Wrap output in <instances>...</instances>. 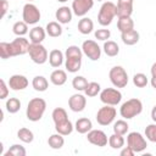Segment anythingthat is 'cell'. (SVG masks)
Masks as SVG:
<instances>
[{
  "instance_id": "21",
  "label": "cell",
  "mask_w": 156,
  "mask_h": 156,
  "mask_svg": "<svg viewBox=\"0 0 156 156\" xmlns=\"http://www.w3.org/2000/svg\"><path fill=\"white\" fill-rule=\"evenodd\" d=\"M49 63H50L51 67H55V68L60 67L63 63V54H62V51L58 50V49L51 50L50 54H49Z\"/></svg>"
},
{
  "instance_id": "27",
  "label": "cell",
  "mask_w": 156,
  "mask_h": 156,
  "mask_svg": "<svg viewBox=\"0 0 156 156\" xmlns=\"http://www.w3.org/2000/svg\"><path fill=\"white\" fill-rule=\"evenodd\" d=\"M48 144L51 149H55V150H58L63 146L65 144V139H63V135L60 134V133H56V134H52L49 136L48 139Z\"/></svg>"
},
{
  "instance_id": "30",
  "label": "cell",
  "mask_w": 156,
  "mask_h": 156,
  "mask_svg": "<svg viewBox=\"0 0 156 156\" xmlns=\"http://www.w3.org/2000/svg\"><path fill=\"white\" fill-rule=\"evenodd\" d=\"M104 51L107 56L110 57H113V56H117L118 52H119V48L117 45V43L112 41V40H107L104 43Z\"/></svg>"
},
{
  "instance_id": "34",
  "label": "cell",
  "mask_w": 156,
  "mask_h": 156,
  "mask_svg": "<svg viewBox=\"0 0 156 156\" xmlns=\"http://www.w3.org/2000/svg\"><path fill=\"white\" fill-rule=\"evenodd\" d=\"M26 154H27V151L22 145L13 144L12 146H10V149L4 155L5 156H26Z\"/></svg>"
},
{
  "instance_id": "46",
  "label": "cell",
  "mask_w": 156,
  "mask_h": 156,
  "mask_svg": "<svg viewBox=\"0 0 156 156\" xmlns=\"http://www.w3.org/2000/svg\"><path fill=\"white\" fill-rule=\"evenodd\" d=\"M0 4H1V17H4L9 9V2L7 0H0Z\"/></svg>"
},
{
  "instance_id": "28",
  "label": "cell",
  "mask_w": 156,
  "mask_h": 156,
  "mask_svg": "<svg viewBox=\"0 0 156 156\" xmlns=\"http://www.w3.org/2000/svg\"><path fill=\"white\" fill-rule=\"evenodd\" d=\"M32 85H33L34 90H37V91H45L49 87V82L43 76H35L32 80Z\"/></svg>"
},
{
  "instance_id": "38",
  "label": "cell",
  "mask_w": 156,
  "mask_h": 156,
  "mask_svg": "<svg viewBox=\"0 0 156 156\" xmlns=\"http://www.w3.org/2000/svg\"><path fill=\"white\" fill-rule=\"evenodd\" d=\"M100 90H101V87H100L99 83L90 82V83H88V85H87V88L84 90V94L87 96H89V98H93V96H96L100 93Z\"/></svg>"
},
{
  "instance_id": "17",
  "label": "cell",
  "mask_w": 156,
  "mask_h": 156,
  "mask_svg": "<svg viewBox=\"0 0 156 156\" xmlns=\"http://www.w3.org/2000/svg\"><path fill=\"white\" fill-rule=\"evenodd\" d=\"M117 16H130L133 12V0H118L117 1Z\"/></svg>"
},
{
  "instance_id": "39",
  "label": "cell",
  "mask_w": 156,
  "mask_h": 156,
  "mask_svg": "<svg viewBox=\"0 0 156 156\" xmlns=\"http://www.w3.org/2000/svg\"><path fill=\"white\" fill-rule=\"evenodd\" d=\"M128 128H129V126L124 119H118L113 124V133L119 134V135H124L128 132Z\"/></svg>"
},
{
  "instance_id": "31",
  "label": "cell",
  "mask_w": 156,
  "mask_h": 156,
  "mask_svg": "<svg viewBox=\"0 0 156 156\" xmlns=\"http://www.w3.org/2000/svg\"><path fill=\"white\" fill-rule=\"evenodd\" d=\"M51 117H52V121H54L55 124H56V123H61V122L68 119L67 112H66V110L62 108V107H56V108H54V111H52V113H51Z\"/></svg>"
},
{
  "instance_id": "24",
  "label": "cell",
  "mask_w": 156,
  "mask_h": 156,
  "mask_svg": "<svg viewBox=\"0 0 156 156\" xmlns=\"http://www.w3.org/2000/svg\"><path fill=\"white\" fill-rule=\"evenodd\" d=\"M67 80V74L63 69H55L51 74H50V82L54 84V85H63Z\"/></svg>"
},
{
  "instance_id": "1",
  "label": "cell",
  "mask_w": 156,
  "mask_h": 156,
  "mask_svg": "<svg viewBox=\"0 0 156 156\" xmlns=\"http://www.w3.org/2000/svg\"><path fill=\"white\" fill-rule=\"evenodd\" d=\"M66 69L71 73H76L80 69L82 66V56H83V51L82 49H79L77 45H71L66 49Z\"/></svg>"
},
{
  "instance_id": "29",
  "label": "cell",
  "mask_w": 156,
  "mask_h": 156,
  "mask_svg": "<svg viewBox=\"0 0 156 156\" xmlns=\"http://www.w3.org/2000/svg\"><path fill=\"white\" fill-rule=\"evenodd\" d=\"M46 34L49 37H52V38H56V37H60L62 34V27L60 24V22H49L46 24Z\"/></svg>"
},
{
  "instance_id": "15",
  "label": "cell",
  "mask_w": 156,
  "mask_h": 156,
  "mask_svg": "<svg viewBox=\"0 0 156 156\" xmlns=\"http://www.w3.org/2000/svg\"><path fill=\"white\" fill-rule=\"evenodd\" d=\"M68 106L73 112H82L87 106V98L83 94H73L68 99Z\"/></svg>"
},
{
  "instance_id": "8",
  "label": "cell",
  "mask_w": 156,
  "mask_h": 156,
  "mask_svg": "<svg viewBox=\"0 0 156 156\" xmlns=\"http://www.w3.org/2000/svg\"><path fill=\"white\" fill-rule=\"evenodd\" d=\"M100 100L105 105L116 106L122 100V93L115 88H106L100 91Z\"/></svg>"
},
{
  "instance_id": "5",
  "label": "cell",
  "mask_w": 156,
  "mask_h": 156,
  "mask_svg": "<svg viewBox=\"0 0 156 156\" xmlns=\"http://www.w3.org/2000/svg\"><path fill=\"white\" fill-rule=\"evenodd\" d=\"M108 78L116 88H124L128 84V74L122 66H115L108 72Z\"/></svg>"
},
{
  "instance_id": "3",
  "label": "cell",
  "mask_w": 156,
  "mask_h": 156,
  "mask_svg": "<svg viewBox=\"0 0 156 156\" xmlns=\"http://www.w3.org/2000/svg\"><path fill=\"white\" fill-rule=\"evenodd\" d=\"M141 111H143V102L136 98L127 100L126 102L122 104V106L119 108V113L124 119H130V118L140 115Z\"/></svg>"
},
{
  "instance_id": "11",
  "label": "cell",
  "mask_w": 156,
  "mask_h": 156,
  "mask_svg": "<svg viewBox=\"0 0 156 156\" xmlns=\"http://www.w3.org/2000/svg\"><path fill=\"white\" fill-rule=\"evenodd\" d=\"M28 48H29V41L23 37H17L15 40L10 43V55L11 57L24 55L28 52Z\"/></svg>"
},
{
  "instance_id": "51",
  "label": "cell",
  "mask_w": 156,
  "mask_h": 156,
  "mask_svg": "<svg viewBox=\"0 0 156 156\" xmlns=\"http://www.w3.org/2000/svg\"><path fill=\"white\" fill-rule=\"evenodd\" d=\"M28 1H33V0H28Z\"/></svg>"
},
{
  "instance_id": "32",
  "label": "cell",
  "mask_w": 156,
  "mask_h": 156,
  "mask_svg": "<svg viewBox=\"0 0 156 156\" xmlns=\"http://www.w3.org/2000/svg\"><path fill=\"white\" fill-rule=\"evenodd\" d=\"M108 145H110L112 149H115V150L122 149V147L124 146V138H123V135H119V134L113 133V134L110 135V138H108Z\"/></svg>"
},
{
  "instance_id": "35",
  "label": "cell",
  "mask_w": 156,
  "mask_h": 156,
  "mask_svg": "<svg viewBox=\"0 0 156 156\" xmlns=\"http://www.w3.org/2000/svg\"><path fill=\"white\" fill-rule=\"evenodd\" d=\"M6 110L9 113H16L20 111L21 108V101L17 99V98H10L7 101H6V105H5Z\"/></svg>"
},
{
  "instance_id": "7",
  "label": "cell",
  "mask_w": 156,
  "mask_h": 156,
  "mask_svg": "<svg viewBox=\"0 0 156 156\" xmlns=\"http://www.w3.org/2000/svg\"><path fill=\"white\" fill-rule=\"evenodd\" d=\"M116 113L117 111L115 107H112L111 105H105L99 108L96 113V121L100 126H108L115 121Z\"/></svg>"
},
{
  "instance_id": "13",
  "label": "cell",
  "mask_w": 156,
  "mask_h": 156,
  "mask_svg": "<svg viewBox=\"0 0 156 156\" xmlns=\"http://www.w3.org/2000/svg\"><path fill=\"white\" fill-rule=\"evenodd\" d=\"M94 6V0H73L72 11L76 16L83 17L85 16Z\"/></svg>"
},
{
  "instance_id": "16",
  "label": "cell",
  "mask_w": 156,
  "mask_h": 156,
  "mask_svg": "<svg viewBox=\"0 0 156 156\" xmlns=\"http://www.w3.org/2000/svg\"><path fill=\"white\" fill-rule=\"evenodd\" d=\"M9 87L12 90H23L28 87V79L22 74H13L9 79Z\"/></svg>"
},
{
  "instance_id": "36",
  "label": "cell",
  "mask_w": 156,
  "mask_h": 156,
  "mask_svg": "<svg viewBox=\"0 0 156 156\" xmlns=\"http://www.w3.org/2000/svg\"><path fill=\"white\" fill-rule=\"evenodd\" d=\"M12 30L17 37H23L28 33V24L24 21H18L12 26Z\"/></svg>"
},
{
  "instance_id": "12",
  "label": "cell",
  "mask_w": 156,
  "mask_h": 156,
  "mask_svg": "<svg viewBox=\"0 0 156 156\" xmlns=\"http://www.w3.org/2000/svg\"><path fill=\"white\" fill-rule=\"evenodd\" d=\"M82 51L91 61H96L101 56V49L98 45V43L94 41V40H89L88 39V40L83 41V44H82Z\"/></svg>"
},
{
  "instance_id": "37",
  "label": "cell",
  "mask_w": 156,
  "mask_h": 156,
  "mask_svg": "<svg viewBox=\"0 0 156 156\" xmlns=\"http://www.w3.org/2000/svg\"><path fill=\"white\" fill-rule=\"evenodd\" d=\"M87 85H88V80H87L83 76H77V77H74L73 80H72V87H73V89H76V90H78V91H84L85 88H87Z\"/></svg>"
},
{
  "instance_id": "50",
  "label": "cell",
  "mask_w": 156,
  "mask_h": 156,
  "mask_svg": "<svg viewBox=\"0 0 156 156\" xmlns=\"http://www.w3.org/2000/svg\"><path fill=\"white\" fill-rule=\"evenodd\" d=\"M57 1H60V2H66L67 0H57Z\"/></svg>"
},
{
  "instance_id": "19",
  "label": "cell",
  "mask_w": 156,
  "mask_h": 156,
  "mask_svg": "<svg viewBox=\"0 0 156 156\" xmlns=\"http://www.w3.org/2000/svg\"><path fill=\"white\" fill-rule=\"evenodd\" d=\"M46 30H44L40 26H37L29 30V39L33 44H41V41L45 39Z\"/></svg>"
},
{
  "instance_id": "6",
  "label": "cell",
  "mask_w": 156,
  "mask_h": 156,
  "mask_svg": "<svg viewBox=\"0 0 156 156\" xmlns=\"http://www.w3.org/2000/svg\"><path fill=\"white\" fill-rule=\"evenodd\" d=\"M28 54H29L32 61L35 62V63H38V65L45 63L46 60L49 58L48 50L41 44H33V43H30L29 44V48H28Z\"/></svg>"
},
{
  "instance_id": "49",
  "label": "cell",
  "mask_w": 156,
  "mask_h": 156,
  "mask_svg": "<svg viewBox=\"0 0 156 156\" xmlns=\"http://www.w3.org/2000/svg\"><path fill=\"white\" fill-rule=\"evenodd\" d=\"M150 83H151L152 88H155V89H156V77H152V78H151V80H150Z\"/></svg>"
},
{
  "instance_id": "14",
  "label": "cell",
  "mask_w": 156,
  "mask_h": 156,
  "mask_svg": "<svg viewBox=\"0 0 156 156\" xmlns=\"http://www.w3.org/2000/svg\"><path fill=\"white\" fill-rule=\"evenodd\" d=\"M87 139L90 144H93L95 146H100V147L106 146L107 143H108L106 133L102 132V130H99V129H91L90 132H88Z\"/></svg>"
},
{
  "instance_id": "52",
  "label": "cell",
  "mask_w": 156,
  "mask_h": 156,
  "mask_svg": "<svg viewBox=\"0 0 156 156\" xmlns=\"http://www.w3.org/2000/svg\"><path fill=\"white\" fill-rule=\"evenodd\" d=\"M98 1H102V0H98Z\"/></svg>"
},
{
  "instance_id": "20",
  "label": "cell",
  "mask_w": 156,
  "mask_h": 156,
  "mask_svg": "<svg viewBox=\"0 0 156 156\" xmlns=\"http://www.w3.org/2000/svg\"><path fill=\"white\" fill-rule=\"evenodd\" d=\"M139 33L135 29H130L128 32L121 33V39L126 45H134L139 41Z\"/></svg>"
},
{
  "instance_id": "43",
  "label": "cell",
  "mask_w": 156,
  "mask_h": 156,
  "mask_svg": "<svg viewBox=\"0 0 156 156\" xmlns=\"http://www.w3.org/2000/svg\"><path fill=\"white\" fill-rule=\"evenodd\" d=\"M110 37H111V32L108 29H98V30H95V38L98 40L106 41L107 39H110Z\"/></svg>"
},
{
  "instance_id": "47",
  "label": "cell",
  "mask_w": 156,
  "mask_h": 156,
  "mask_svg": "<svg viewBox=\"0 0 156 156\" xmlns=\"http://www.w3.org/2000/svg\"><path fill=\"white\" fill-rule=\"evenodd\" d=\"M151 118H152V121L156 123V106H154L152 110H151Z\"/></svg>"
},
{
  "instance_id": "10",
  "label": "cell",
  "mask_w": 156,
  "mask_h": 156,
  "mask_svg": "<svg viewBox=\"0 0 156 156\" xmlns=\"http://www.w3.org/2000/svg\"><path fill=\"white\" fill-rule=\"evenodd\" d=\"M22 18L27 24H35L40 20V11L35 5L28 2L23 6Z\"/></svg>"
},
{
  "instance_id": "18",
  "label": "cell",
  "mask_w": 156,
  "mask_h": 156,
  "mask_svg": "<svg viewBox=\"0 0 156 156\" xmlns=\"http://www.w3.org/2000/svg\"><path fill=\"white\" fill-rule=\"evenodd\" d=\"M56 20L61 23V24H66L69 23L72 21V10L68 6H61L56 10Z\"/></svg>"
},
{
  "instance_id": "45",
  "label": "cell",
  "mask_w": 156,
  "mask_h": 156,
  "mask_svg": "<svg viewBox=\"0 0 156 156\" xmlns=\"http://www.w3.org/2000/svg\"><path fill=\"white\" fill-rule=\"evenodd\" d=\"M134 154H135V152H134V151H133L128 145L121 150V156H133Z\"/></svg>"
},
{
  "instance_id": "4",
  "label": "cell",
  "mask_w": 156,
  "mask_h": 156,
  "mask_svg": "<svg viewBox=\"0 0 156 156\" xmlns=\"http://www.w3.org/2000/svg\"><path fill=\"white\" fill-rule=\"evenodd\" d=\"M115 16H117V6L111 1H106L100 7V11L98 15V22L101 26L106 27L111 24Z\"/></svg>"
},
{
  "instance_id": "25",
  "label": "cell",
  "mask_w": 156,
  "mask_h": 156,
  "mask_svg": "<svg viewBox=\"0 0 156 156\" xmlns=\"http://www.w3.org/2000/svg\"><path fill=\"white\" fill-rule=\"evenodd\" d=\"M93 29H94V23H93V21L90 18L83 17L82 20H79V22H78V30H79L80 34H84V35L89 34V33L93 32Z\"/></svg>"
},
{
  "instance_id": "26",
  "label": "cell",
  "mask_w": 156,
  "mask_h": 156,
  "mask_svg": "<svg viewBox=\"0 0 156 156\" xmlns=\"http://www.w3.org/2000/svg\"><path fill=\"white\" fill-rule=\"evenodd\" d=\"M73 128H74V127H73V124H72V122H71L69 119L55 124V129H56V132L60 133V134H62L63 136L69 135V134L73 132Z\"/></svg>"
},
{
  "instance_id": "41",
  "label": "cell",
  "mask_w": 156,
  "mask_h": 156,
  "mask_svg": "<svg viewBox=\"0 0 156 156\" xmlns=\"http://www.w3.org/2000/svg\"><path fill=\"white\" fill-rule=\"evenodd\" d=\"M145 136H146L147 140H150L152 143H156V123L149 124L145 128Z\"/></svg>"
},
{
  "instance_id": "9",
  "label": "cell",
  "mask_w": 156,
  "mask_h": 156,
  "mask_svg": "<svg viewBox=\"0 0 156 156\" xmlns=\"http://www.w3.org/2000/svg\"><path fill=\"white\" fill-rule=\"evenodd\" d=\"M127 145L134 151V152H143L146 146L147 143L145 140V138L138 133V132H132L127 135Z\"/></svg>"
},
{
  "instance_id": "44",
  "label": "cell",
  "mask_w": 156,
  "mask_h": 156,
  "mask_svg": "<svg viewBox=\"0 0 156 156\" xmlns=\"http://www.w3.org/2000/svg\"><path fill=\"white\" fill-rule=\"evenodd\" d=\"M7 94H9L7 85H6L5 80L1 79V80H0V99H6V98H7Z\"/></svg>"
},
{
  "instance_id": "2",
  "label": "cell",
  "mask_w": 156,
  "mask_h": 156,
  "mask_svg": "<svg viewBox=\"0 0 156 156\" xmlns=\"http://www.w3.org/2000/svg\"><path fill=\"white\" fill-rule=\"evenodd\" d=\"M45 110H46L45 100L41 98H33L32 100H29L27 105V111H26L27 118L32 122H37L41 119Z\"/></svg>"
},
{
  "instance_id": "22",
  "label": "cell",
  "mask_w": 156,
  "mask_h": 156,
  "mask_svg": "<svg viewBox=\"0 0 156 156\" xmlns=\"http://www.w3.org/2000/svg\"><path fill=\"white\" fill-rule=\"evenodd\" d=\"M91 128H93L91 121H90L89 118H85V117L77 119V122H76V124H74V129H76L78 133H80V134H85V133L90 132Z\"/></svg>"
},
{
  "instance_id": "48",
  "label": "cell",
  "mask_w": 156,
  "mask_h": 156,
  "mask_svg": "<svg viewBox=\"0 0 156 156\" xmlns=\"http://www.w3.org/2000/svg\"><path fill=\"white\" fill-rule=\"evenodd\" d=\"M151 76L152 77H156V62L155 63H152V66H151Z\"/></svg>"
},
{
  "instance_id": "40",
  "label": "cell",
  "mask_w": 156,
  "mask_h": 156,
  "mask_svg": "<svg viewBox=\"0 0 156 156\" xmlns=\"http://www.w3.org/2000/svg\"><path fill=\"white\" fill-rule=\"evenodd\" d=\"M147 78H146V76L144 74V73H135L134 74V77H133V83H134V85L135 87H138V88H144V87H146L147 85Z\"/></svg>"
},
{
  "instance_id": "42",
  "label": "cell",
  "mask_w": 156,
  "mask_h": 156,
  "mask_svg": "<svg viewBox=\"0 0 156 156\" xmlns=\"http://www.w3.org/2000/svg\"><path fill=\"white\" fill-rule=\"evenodd\" d=\"M0 56L4 60L11 57V55H10V43H5V41L0 43Z\"/></svg>"
},
{
  "instance_id": "33",
  "label": "cell",
  "mask_w": 156,
  "mask_h": 156,
  "mask_svg": "<svg viewBox=\"0 0 156 156\" xmlns=\"http://www.w3.org/2000/svg\"><path fill=\"white\" fill-rule=\"evenodd\" d=\"M17 138L21 140V141H23V143H32L33 140H34V134H33V132L30 130V129H28V128H21L18 132H17Z\"/></svg>"
},
{
  "instance_id": "23",
  "label": "cell",
  "mask_w": 156,
  "mask_h": 156,
  "mask_svg": "<svg viewBox=\"0 0 156 156\" xmlns=\"http://www.w3.org/2000/svg\"><path fill=\"white\" fill-rule=\"evenodd\" d=\"M117 28L121 33L128 32L130 29H134V21L130 18V16H124V17H118L117 21Z\"/></svg>"
}]
</instances>
